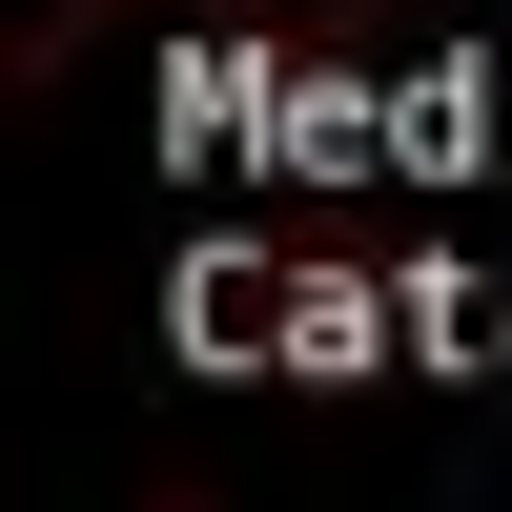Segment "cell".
Wrapping results in <instances>:
<instances>
[{"mask_svg": "<svg viewBox=\"0 0 512 512\" xmlns=\"http://www.w3.org/2000/svg\"><path fill=\"white\" fill-rule=\"evenodd\" d=\"M164 103L205 123V164H512V62H410V82H349V62H164Z\"/></svg>", "mask_w": 512, "mask_h": 512, "instance_id": "cell-1", "label": "cell"}]
</instances>
